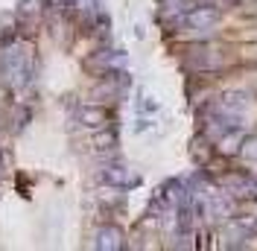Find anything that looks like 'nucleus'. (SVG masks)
Segmentation results:
<instances>
[{"instance_id": "obj_1", "label": "nucleus", "mask_w": 257, "mask_h": 251, "mask_svg": "<svg viewBox=\"0 0 257 251\" xmlns=\"http://www.w3.org/2000/svg\"><path fill=\"white\" fill-rule=\"evenodd\" d=\"M242 155H245V158H257V141H245V146H242Z\"/></svg>"}]
</instances>
